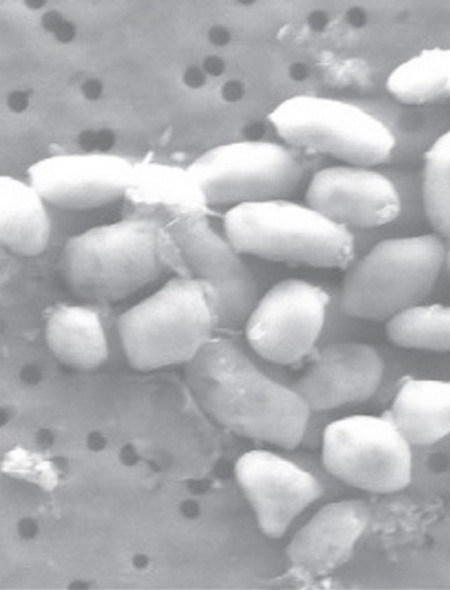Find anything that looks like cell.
Here are the masks:
<instances>
[{
  "instance_id": "cell-1",
  "label": "cell",
  "mask_w": 450,
  "mask_h": 590,
  "mask_svg": "<svg viewBox=\"0 0 450 590\" xmlns=\"http://www.w3.org/2000/svg\"><path fill=\"white\" fill-rule=\"evenodd\" d=\"M245 341L214 335L184 365L186 384L199 406L235 434L283 449L304 440L312 413L291 383Z\"/></svg>"
},
{
  "instance_id": "cell-2",
  "label": "cell",
  "mask_w": 450,
  "mask_h": 590,
  "mask_svg": "<svg viewBox=\"0 0 450 590\" xmlns=\"http://www.w3.org/2000/svg\"><path fill=\"white\" fill-rule=\"evenodd\" d=\"M61 270L68 288L81 300L111 303L176 272V260L164 226L128 217L70 237L62 250Z\"/></svg>"
},
{
  "instance_id": "cell-3",
  "label": "cell",
  "mask_w": 450,
  "mask_h": 590,
  "mask_svg": "<svg viewBox=\"0 0 450 590\" xmlns=\"http://www.w3.org/2000/svg\"><path fill=\"white\" fill-rule=\"evenodd\" d=\"M216 330L212 292L184 275L173 276L117 319L124 355L141 372L185 365Z\"/></svg>"
},
{
  "instance_id": "cell-4",
  "label": "cell",
  "mask_w": 450,
  "mask_h": 590,
  "mask_svg": "<svg viewBox=\"0 0 450 590\" xmlns=\"http://www.w3.org/2000/svg\"><path fill=\"white\" fill-rule=\"evenodd\" d=\"M223 231L242 254L273 262L347 268L357 254L351 229L287 198L230 207Z\"/></svg>"
},
{
  "instance_id": "cell-5",
  "label": "cell",
  "mask_w": 450,
  "mask_h": 590,
  "mask_svg": "<svg viewBox=\"0 0 450 590\" xmlns=\"http://www.w3.org/2000/svg\"><path fill=\"white\" fill-rule=\"evenodd\" d=\"M446 251L437 234L374 241L347 267L338 288L342 308L361 320L387 322L433 289Z\"/></svg>"
},
{
  "instance_id": "cell-6",
  "label": "cell",
  "mask_w": 450,
  "mask_h": 590,
  "mask_svg": "<svg viewBox=\"0 0 450 590\" xmlns=\"http://www.w3.org/2000/svg\"><path fill=\"white\" fill-rule=\"evenodd\" d=\"M267 118L288 146L346 164L377 166L388 160L396 147L395 135L387 124L341 99L294 95L278 103Z\"/></svg>"
},
{
  "instance_id": "cell-7",
  "label": "cell",
  "mask_w": 450,
  "mask_h": 590,
  "mask_svg": "<svg viewBox=\"0 0 450 590\" xmlns=\"http://www.w3.org/2000/svg\"><path fill=\"white\" fill-rule=\"evenodd\" d=\"M164 227L173 244L176 275L192 277L212 292L217 330L243 327L264 292L247 255L239 252L202 210L179 213Z\"/></svg>"
},
{
  "instance_id": "cell-8",
  "label": "cell",
  "mask_w": 450,
  "mask_h": 590,
  "mask_svg": "<svg viewBox=\"0 0 450 590\" xmlns=\"http://www.w3.org/2000/svg\"><path fill=\"white\" fill-rule=\"evenodd\" d=\"M206 206L285 199L296 192L306 168L292 147L267 140L215 146L187 168Z\"/></svg>"
},
{
  "instance_id": "cell-9",
  "label": "cell",
  "mask_w": 450,
  "mask_h": 590,
  "mask_svg": "<svg viewBox=\"0 0 450 590\" xmlns=\"http://www.w3.org/2000/svg\"><path fill=\"white\" fill-rule=\"evenodd\" d=\"M321 459L333 477L367 492L394 493L411 481L410 444L386 415L330 422L322 432Z\"/></svg>"
},
{
  "instance_id": "cell-10",
  "label": "cell",
  "mask_w": 450,
  "mask_h": 590,
  "mask_svg": "<svg viewBox=\"0 0 450 590\" xmlns=\"http://www.w3.org/2000/svg\"><path fill=\"white\" fill-rule=\"evenodd\" d=\"M329 293L324 284L282 279L265 290L244 324V341L278 367L295 365L316 351L324 329Z\"/></svg>"
},
{
  "instance_id": "cell-11",
  "label": "cell",
  "mask_w": 450,
  "mask_h": 590,
  "mask_svg": "<svg viewBox=\"0 0 450 590\" xmlns=\"http://www.w3.org/2000/svg\"><path fill=\"white\" fill-rule=\"evenodd\" d=\"M234 474L259 529L272 539L284 536L323 494L322 483L313 473L268 449L244 452Z\"/></svg>"
},
{
  "instance_id": "cell-12",
  "label": "cell",
  "mask_w": 450,
  "mask_h": 590,
  "mask_svg": "<svg viewBox=\"0 0 450 590\" xmlns=\"http://www.w3.org/2000/svg\"><path fill=\"white\" fill-rule=\"evenodd\" d=\"M305 203L351 230L384 227L401 211V197L390 178L372 167L346 163L313 173Z\"/></svg>"
},
{
  "instance_id": "cell-13",
  "label": "cell",
  "mask_w": 450,
  "mask_h": 590,
  "mask_svg": "<svg viewBox=\"0 0 450 590\" xmlns=\"http://www.w3.org/2000/svg\"><path fill=\"white\" fill-rule=\"evenodd\" d=\"M385 371L379 351L361 341L319 346L292 383L311 413L362 403L379 389Z\"/></svg>"
},
{
  "instance_id": "cell-14",
  "label": "cell",
  "mask_w": 450,
  "mask_h": 590,
  "mask_svg": "<svg viewBox=\"0 0 450 590\" xmlns=\"http://www.w3.org/2000/svg\"><path fill=\"white\" fill-rule=\"evenodd\" d=\"M133 172L121 157L91 153L43 159L29 168L28 176L44 200L65 209L85 210L125 195Z\"/></svg>"
},
{
  "instance_id": "cell-15",
  "label": "cell",
  "mask_w": 450,
  "mask_h": 590,
  "mask_svg": "<svg viewBox=\"0 0 450 590\" xmlns=\"http://www.w3.org/2000/svg\"><path fill=\"white\" fill-rule=\"evenodd\" d=\"M369 508L344 499L319 508L293 535L286 548L291 565L310 576L327 575L351 557L369 523Z\"/></svg>"
},
{
  "instance_id": "cell-16",
  "label": "cell",
  "mask_w": 450,
  "mask_h": 590,
  "mask_svg": "<svg viewBox=\"0 0 450 590\" xmlns=\"http://www.w3.org/2000/svg\"><path fill=\"white\" fill-rule=\"evenodd\" d=\"M44 339L62 364L91 371L108 359L109 343L100 314L90 305L56 303L44 317Z\"/></svg>"
},
{
  "instance_id": "cell-17",
  "label": "cell",
  "mask_w": 450,
  "mask_h": 590,
  "mask_svg": "<svg viewBox=\"0 0 450 590\" xmlns=\"http://www.w3.org/2000/svg\"><path fill=\"white\" fill-rule=\"evenodd\" d=\"M385 415L409 444L431 445L450 434V382L404 381Z\"/></svg>"
},
{
  "instance_id": "cell-18",
  "label": "cell",
  "mask_w": 450,
  "mask_h": 590,
  "mask_svg": "<svg viewBox=\"0 0 450 590\" xmlns=\"http://www.w3.org/2000/svg\"><path fill=\"white\" fill-rule=\"evenodd\" d=\"M42 196L9 176L0 178V241L12 253L37 256L48 245L50 220Z\"/></svg>"
},
{
  "instance_id": "cell-19",
  "label": "cell",
  "mask_w": 450,
  "mask_h": 590,
  "mask_svg": "<svg viewBox=\"0 0 450 590\" xmlns=\"http://www.w3.org/2000/svg\"><path fill=\"white\" fill-rule=\"evenodd\" d=\"M396 100L422 105L450 97V46L424 49L397 65L386 79Z\"/></svg>"
},
{
  "instance_id": "cell-20",
  "label": "cell",
  "mask_w": 450,
  "mask_h": 590,
  "mask_svg": "<svg viewBox=\"0 0 450 590\" xmlns=\"http://www.w3.org/2000/svg\"><path fill=\"white\" fill-rule=\"evenodd\" d=\"M134 204L163 212V226L175 215L192 210H203L204 199L188 170L176 167L153 166L134 171L125 194Z\"/></svg>"
},
{
  "instance_id": "cell-21",
  "label": "cell",
  "mask_w": 450,
  "mask_h": 590,
  "mask_svg": "<svg viewBox=\"0 0 450 590\" xmlns=\"http://www.w3.org/2000/svg\"><path fill=\"white\" fill-rule=\"evenodd\" d=\"M385 332L401 348L450 351V305L418 304L389 319Z\"/></svg>"
},
{
  "instance_id": "cell-22",
  "label": "cell",
  "mask_w": 450,
  "mask_h": 590,
  "mask_svg": "<svg viewBox=\"0 0 450 590\" xmlns=\"http://www.w3.org/2000/svg\"><path fill=\"white\" fill-rule=\"evenodd\" d=\"M422 201L433 230L440 237L450 239V129L441 133L425 151Z\"/></svg>"
},
{
  "instance_id": "cell-23",
  "label": "cell",
  "mask_w": 450,
  "mask_h": 590,
  "mask_svg": "<svg viewBox=\"0 0 450 590\" xmlns=\"http://www.w3.org/2000/svg\"><path fill=\"white\" fill-rule=\"evenodd\" d=\"M3 471L23 476L46 489H51L56 484V474L52 465L39 455L22 448L14 449L7 454L3 462Z\"/></svg>"
},
{
  "instance_id": "cell-24",
  "label": "cell",
  "mask_w": 450,
  "mask_h": 590,
  "mask_svg": "<svg viewBox=\"0 0 450 590\" xmlns=\"http://www.w3.org/2000/svg\"><path fill=\"white\" fill-rule=\"evenodd\" d=\"M329 293L324 329L319 346L342 341H352L351 333L357 331L356 323L361 321L346 313L339 300L338 289L330 284H324ZM317 347V348H318Z\"/></svg>"
},
{
  "instance_id": "cell-25",
  "label": "cell",
  "mask_w": 450,
  "mask_h": 590,
  "mask_svg": "<svg viewBox=\"0 0 450 590\" xmlns=\"http://www.w3.org/2000/svg\"><path fill=\"white\" fill-rule=\"evenodd\" d=\"M8 106L15 112H22L28 106L29 100L26 93L14 91L8 96Z\"/></svg>"
},
{
  "instance_id": "cell-26",
  "label": "cell",
  "mask_w": 450,
  "mask_h": 590,
  "mask_svg": "<svg viewBox=\"0 0 450 590\" xmlns=\"http://www.w3.org/2000/svg\"><path fill=\"white\" fill-rule=\"evenodd\" d=\"M115 141V134L107 128L97 131V147L96 150L104 152L109 150Z\"/></svg>"
},
{
  "instance_id": "cell-27",
  "label": "cell",
  "mask_w": 450,
  "mask_h": 590,
  "mask_svg": "<svg viewBox=\"0 0 450 590\" xmlns=\"http://www.w3.org/2000/svg\"><path fill=\"white\" fill-rule=\"evenodd\" d=\"M79 145L82 149L91 152L97 147V131L87 129L81 132L78 138Z\"/></svg>"
},
{
  "instance_id": "cell-28",
  "label": "cell",
  "mask_w": 450,
  "mask_h": 590,
  "mask_svg": "<svg viewBox=\"0 0 450 590\" xmlns=\"http://www.w3.org/2000/svg\"><path fill=\"white\" fill-rule=\"evenodd\" d=\"M102 92L101 82L97 79H88L82 85V93L89 100L97 99Z\"/></svg>"
},
{
  "instance_id": "cell-29",
  "label": "cell",
  "mask_w": 450,
  "mask_h": 590,
  "mask_svg": "<svg viewBox=\"0 0 450 590\" xmlns=\"http://www.w3.org/2000/svg\"><path fill=\"white\" fill-rule=\"evenodd\" d=\"M63 22L64 21L61 14L57 11H48L42 18V24L44 28L48 31H52L53 33Z\"/></svg>"
},
{
  "instance_id": "cell-30",
  "label": "cell",
  "mask_w": 450,
  "mask_h": 590,
  "mask_svg": "<svg viewBox=\"0 0 450 590\" xmlns=\"http://www.w3.org/2000/svg\"><path fill=\"white\" fill-rule=\"evenodd\" d=\"M55 37L61 42H69L75 36V27L71 22L64 21L54 32Z\"/></svg>"
},
{
  "instance_id": "cell-31",
  "label": "cell",
  "mask_w": 450,
  "mask_h": 590,
  "mask_svg": "<svg viewBox=\"0 0 450 590\" xmlns=\"http://www.w3.org/2000/svg\"><path fill=\"white\" fill-rule=\"evenodd\" d=\"M27 4L30 5L31 8H39L44 4V2L39 0H31L28 1Z\"/></svg>"
},
{
  "instance_id": "cell-32",
  "label": "cell",
  "mask_w": 450,
  "mask_h": 590,
  "mask_svg": "<svg viewBox=\"0 0 450 590\" xmlns=\"http://www.w3.org/2000/svg\"><path fill=\"white\" fill-rule=\"evenodd\" d=\"M445 266H446L447 271L450 275V249L446 251Z\"/></svg>"
}]
</instances>
